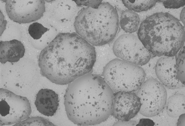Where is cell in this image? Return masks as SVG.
Segmentation results:
<instances>
[{
	"label": "cell",
	"instance_id": "6da1fadb",
	"mask_svg": "<svg viewBox=\"0 0 185 126\" xmlns=\"http://www.w3.org/2000/svg\"><path fill=\"white\" fill-rule=\"evenodd\" d=\"M96 57L94 47L77 33H60L40 52L39 65L43 76L65 85L92 73Z\"/></svg>",
	"mask_w": 185,
	"mask_h": 126
},
{
	"label": "cell",
	"instance_id": "7a4b0ae2",
	"mask_svg": "<svg viewBox=\"0 0 185 126\" xmlns=\"http://www.w3.org/2000/svg\"><path fill=\"white\" fill-rule=\"evenodd\" d=\"M114 93L103 78L90 73L68 84L64 105L69 119L82 126L99 124L112 114Z\"/></svg>",
	"mask_w": 185,
	"mask_h": 126
},
{
	"label": "cell",
	"instance_id": "3957f363",
	"mask_svg": "<svg viewBox=\"0 0 185 126\" xmlns=\"http://www.w3.org/2000/svg\"><path fill=\"white\" fill-rule=\"evenodd\" d=\"M137 36L151 54L159 57L175 56L184 46L185 30L175 17L157 12L140 24Z\"/></svg>",
	"mask_w": 185,
	"mask_h": 126
},
{
	"label": "cell",
	"instance_id": "277c9868",
	"mask_svg": "<svg viewBox=\"0 0 185 126\" xmlns=\"http://www.w3.org/2000/svg\"><path fill=\"white\" fill-rule=\"evenodd\" d=\"M119 16L116 8L106 1L96 8L85 7L77 17L76 33L94 46L115 40L119 30Z\"/></svg>",
	"mask_w": 185,
	"mask_h": 126
},
{
	"label": "cell",
	"instance_id": "5b68a950",
	"mask_svg": "<svg viewBox=\"0 0 185 126\" xmlns=\"http://www.w3.org/2000/svg\"><path fill=\"white\" fill-rule=\"evenodd\" d=\"M102 76L115 93L136 91L145 80L146 74L140 66L117 58L106 65Z\"/></svg>",
	"mask_w": 185,
	"mask_h": 126
},
{
	"label": "cell",
	"instance_id": "8992f818",
	"mask_svg": "<svg viewBox=\"0 0 185 126\" xmlns=\"http://www.w3.org/2000/svg\"><path fill=\"white\" fill-rule=\"evenodd\" d=\"M141 106L140 113L151 117L160 113L166 105L167 93L165 87L157 79L150 78L145 80L137 91Z\"/></svg>",
	"mask_w": 185,
	"mask_h": 126
},
{
	"label": "cell",
	"instance_id": "52a82bcc",
	"mask_svg": "<svg viewBox=\"0 0 185 126\" xmlns=\"http://www.w3.org/2000/svg\"><path fill=\"white\" fill-rule=\"evenodd\" d=\"M0 92V125L16 124L29 117L31 108L26 97L3 88Z\"/></svg>",
	"mask_w": 185,
	"mask_h": 126
},
{
	"label": "cell",
	"instance_id": "ba28073f",
	"mask_svg": "<svg viewBox=\"0 0 185 126\" xmlns=\"http://www.w3.org/2000/svg\"><path fill=\"white\" fill-rule=\"evenodd\" d=\"M113 50L117 58L139 66L147 63L151 57L137 35L133 34H123L115 39Z\"/></svg>",
	"mask_w": 185,
	"mask_h": 126
},
{
	"label": "cell",
	"instance_id": "9c48e42d",
	"mask_svg": "<svg viewBox=\"0 0 185 126\" xmlns=\"http://www.w3.org/2000/svg\"><path fill=\"white\" fill-rule=\"evenodd\" d=\"M9 18L19 24L29 23L40 19L45 11L44 0H4Z\"/></svg>",
	"mask_w": 185,
	"mask_h": 126
},
{
	"label": "cell",
	"instance_id": "30bf717a",
	"mask_svg": "<svg viewBox=\"0 0 185 126\" xmlns=\"http://www.w3.org/2000/svg\"><path fill=\"white\" fill-rule=\"evenodd\" d=\"M141 106L140 99L134 92L115 93L112 115L119 120L128 121L139 112Z\"/></svg>",
	"mask_w": 185,
	"mask_h": 126
},
{
	"label": "cell",
	"instance_id": "8fae6325",
	"mask_svg": "<svg viewBox=\"0 0 185 126\" xmlns=\"http://www.w3.org/2000/svg\"><path fill=\"white\" fill-rule=\"evenodd\" d=\"M175 61L176 55L161 57L155 66L156 74L159 81L165 87L171 89H178L185 86L177 77Z\"/></svg>",
	"mask_w": 185,
	"mask_h": 126
},
{
	"label": "cell",
	"instance_id": "7c38bea8",
	"mask_svg": "<svg viewBox=\"0 0 185 126\" xmlns=\"http://www.w3.org/2000/svg\"><path fill=\"white\" fill-rule=\"evenodd\" d=\"M35 104L37 110L47 116H52L59 105L58 95L52 90L42 89L36 95Z\"/></svg>",
	"mask_w": 185,
	"mask_h": 126
},
{
	"label": "cell",
	"instance_id": "4fadbf2b",
	"mask_svg": "<svg viewBox=\"0 0 185 126\" xmlns=\"http://www.w3.org/2000/svg\"><path fill=\"white\" fill-rule=\"evenodd\" d=\"M25 52L24 46L17 40L0 41V60L2 64L18 62L23 57Z\"/></svg>",
	"mask_w": 185,
	"mask_h": 126
},
{
	"label": "cell",
	"instance_id": "5bb4252c",
	"mask_svg": "<svg viewBox=\"0 0 185 126\" xmlns=\"http://www.w3.org/2000/svg\"><path fill=\"white\" fill-rule=\"evenodd\" d=\"M14 73L10 70L7 73H1L2 81L5 80L4 84L12 80V83L14 86L22 88V87H31L34 84L37 85L38 79V73L32 72V71L27 72L25 71L22 72L21 71Z\"/></svg>",
	"mask_w": 185,
	"mask_h": 126
},
{
	"label": "cell",
	"instance_id": "9a60e30c",
	"mask_svg": "<svg viewBox=\"0 0 185 126\" xmlns=\"http://www.w3.org/2000/svg\"><path fill=\"white\" fill-rule=\"evenodd\" d=\"M114 40L102 45L94 46L96 52V60L92 73L102 75L104 68L112 60L117 58L113 50Z\"/></svg>",
	"mask_w": 185,
	"mask_h": 126
},
{
	"label": "cell",
	"instance_id": "2e32d148",
	"mask_svg": "<svg viewBox=\"0 0 185 126\" xmlns=\"http://www.w3.org/2000/svg\"><path fill=\"white\" fill-rule=\"evenodd\" d=\"M140 19L138 15L129 10L123 11L120 15L119 24L125 32L133 34L138 31L140 25Z\"/></svg>",
	"mask_w": 185,
	"mask_h": 126
},
{
	"label": "cell",
	"instance_id": "e0dca14e",
	"mask_svg": "<svg viewBox=\"0 0 185 126\" xmlns=\"http://www.w3.org/2000/svg\"><path fill=\"white\" fill-rule=\"evenodd\" d=\"M185 101L184 94L176 93L169 97L166 103L168 115L172 118H176L185 113Z\"/></svg>",
	"mask_w": 185,
	"mask_h": 126
},
{
	"label": "cell",
	"instance_id": "ac0fdd59",
	"mask_svg": "<svg viewBox=\"0 0 185 126\" xmlns=\"http://www.w3.org/2000/svg\"><path fill=\"white\" fill-rule=\"evenodd\" d=\"M122 2L128 10L137 12L148 10L157 2V0H122Z\"/></svg>",
	"mask_w": 185,
	"mask_h": 126
},
{
	"label": "cell",
	"instance_id": "d6986e66",
	"mask_svg": "<svg viewBox=\"0 0 185 126\" xmlns=\"http://www.w3.org/2000/svg\"><path fill=\"white\" fill-rule=\"evenodd\" d=\"M175 67L177 77L185 85V47L183 46L176 55Z\"/></svg>",
	"mask_w": 185,
	"mask_h": 126
},
{
	"label": "cell",
	"instance_id": "ffe728a7",
	"mask_svg": "<svg viewBox=\"0 0 185 126\" xmlns=\"http://www.w3.org/2000/svg\"><path fill=\"white\" fill-rule=\"evenodd\" d=\"M54 126L51 122L42 117L37 116L27 118L14 126Z\"/></svg>",
	"mask_w": 185,
	"mask_h": 126
},
{
	"label": "cell",
	"instance_id": "44dd1931",
	"mask_svg": "<svg viewBox=\"0 0 185 126\" xmlns=\"http://www.w3.org/2000/svg\"><path fill=\"white\" fill-rule=\"evenodd\" d=\"M48 30L47 28L38 22H34L31 24L28 29V32L31 36L35 40L40 39Z\"/></svg>",
	"mask_w": 185,
	"mask_h": 126
},
{
	"label": "cell",
	"instance_id": "7402d4cb",
	"mask_svg": "<svg viewBox=\"0 0 185 126\" xmlns=\"http://www.w3.org/2000/svg\"><path fill=\"white\" fill-rule=\"evenodd\" d=\"M162 3L164 7L168 8H178L184 6V0H158Z\"/></svg>",
	"mask_w": 185,
	"mask_h": 126
},
{
	"label": "cell",
	"instance_id": "603a6c76",
	"mask_svg": "<svg viewBox=\"0 0 185 126\" xmlns=\"http://www.w3.org/2000/svg\"><path fill=\"white\" fill-rule=\"evenodd\" d=\"M76 4L80 6L89 7L93 8H98L102 2V0H74Z\"/></svg>",
	"mask_w": 185,
	"mask_h": 126
},
{
	"label": "cell",
	"instance_id": "cb8c5ba5",
	"mask_svg": "<svg viewBox=\"0 0 185 126\" xmlns=\"http://www.w3.org/2000/svg\"><path fill=\"white\" fill-rule=\"evenodd\" d=\"M137 122L135 121L130 120L128 121H122L119 120L116 122L113 126H136Z\"/></svg>",
	"mask_w": 185,
	"mask_h": 126
},
{
	"label": "cell",
	"instance_id": "d4e9b609",
	"mask_svg": "<svg viewBox=\"0 0 185 126\" xmlns=\"http://www.w3.org/2000/svg\"><path fill=\"white\" fill-rule=\"evenodd\" d=\"M155 123L153 121L148 118H142L140 120L136 126H154Z\"/></svg>",
	"mask_w": 185,
	"mask_h": 126
},
{
	"label": "cell",
	"instance_id": "484cf974",
	"mask_svg": "<svg viewBox=\"0 0 185 126\" xmlns=\"http://www.w3.org/2000/svg\"><path fill=\"white\" fill-rule=\"evenodd\" d=\"M185 113L182 114L179 116V118L177 123V126H185Z\"/></svg>",
	"mask_w": 185,
	"mask_h": 126
},
{
	"label": "cell",
	"instance_id": "4316f807",
	"mask_svg": "<svg viewBox=\"0 0 185 126\" xmlns=\"http://www.w3.org/2000/svg\"><path fill=\"white\" fill-rule=\"evenodd\" d=\"M180 18L181 21L184 25L185 24V8H183L181 11L180 15Z\"/></svg>",
	"mask_w": 185,
	"mask_h": 126
}]
</instances>
